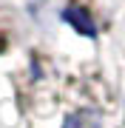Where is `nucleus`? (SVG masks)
<instances>
[{
	"label": "nucleus",
	"mask_w": 125,
	"mask_h": 128,
	"mask_svg": "<svg viewBox=\"0 0 125 128\" xmlns=\"http://www.w3.org/2000/svg\"><path fill=\"white\" fill-rule=\"evenodd\" d=\"M63 17L68 20V23L74 26V28H77L80 34H88V37H94V34H97V28H94V23L88 20V14H85L83 9H77V6L65 9V12H63Z\"/></svg>",
	"instance_id": "obj_1"
},
{
	"label": "nucleus",
	"mask_w": 125,
	"mask_h": 128,
	"mask_svg": "<svg viewBox=\"0 0 125 128\" xmlns=\"http://www.w3.org/2000/svg\"><path fill=\"white\" fill-rule=\"evenodd\" d=\"M65 128H77V122H74V120H68V125H65Z\"/></svg>",
	"instance_id": "obj_2"
}]
</instances>
